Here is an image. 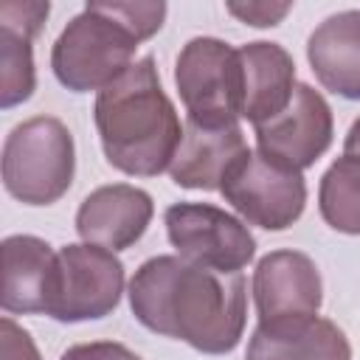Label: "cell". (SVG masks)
I'll use <instances>...</instances> for the list:
<instances>
[{"mask_svg":"<svg viewBox=\"0 0 360 360\" xmlns=\"http://www.w3.org/2000/svg\"><path fill=\"white\" fill-rule=\"evenodd\" d=\"M127 295L141 326L202 354H228L245 335L248 281L242 273H217L177 253L152 256L129 278Z\"/></svg>","mask_w":360,"mask_h":360,"instance_id":"1","label":"cell"},{"mask_svg":"<svg viewBox=\"0 0 360 360\" xmlns=\"http://www.w3.org/2000/svg\"><path fill=\"white\" fill-rule=\"evenodd\" d=\"M93 121L107 163L129 177L169 172L183 138L174 101L166 96L152 56L135 59L96 93Z\"/></svg>","mask_w":360,"mask_h":360,"instance_id":"2","label":"cell"},{"mask_svg":"<svg viewBox=\"0 0 360 360\" xmlns=\"http://www.w3.org/2000/svg\"><path fill=\"white\" fill-rule=\"evenodd\" d=\"M138 45L141 39L112 17L101 0H93L56 37L51 70L70 93H98L135 62Z\"/></svg>","mask_w":360,"mask_h":360,"instance_id":"3","label":"cell"},{"mask_svg":"<svg viewBox=\"0 0 360 360\" xmlns=\"http://www.w3.org/2000/svg\"><path fill=\"white\" fill-rule=\"evenodd\" d=\"M3 186L22 205H53L76 174V143L53 115H34L17 124L3 141Z\"/></svg>","mask_w":360,"mask_h":360,"instance_id":"4","label":"cell"},{"mask_svg":"<svg viewBox=\"0 0 360 360\" xmlns=\"http://www.w3.org/2000/svg\"><path fill=\"white\" fill-rule=\"evenodd\" d=\"M174 84L188 121L202 127L239 124L245 101L239 48L219 37L188 39L174 62Z\"/></svg>","mask_w":360,"mask_h":360,"instance_id":"5","label":"cell"},{"mask_svg":"<svg viewBox=\"0 0 360 360\" xmlns=\"http://www.w3.org/2000/svg\"><path fill=\"white\" fill-rule=\"evenodd\" d=\"M219 194L248 225L287 231L307 208L304 172L290 169L259 149H248L225 174Z\"/></svg>","mask_w":360,"mask_h":360,"instance_id":"6","label":"cell"},{"mask_svg":"<svg viewBox=\"0 0 360 360\" xmlns=\"http://www.w3.org/2000/svg\"><path fill=\"white\" fill-rule=\"evenodd\" d=\"M163 225L169 245L191 264L217 273H242L256 256L248 222L211 202H174L166 208Z\"/></svg>","mask_w":360,"mask_h":360,"instance_id":"7","label":"cell"},{"mask_svg":"<svg viewBox=\"0 0 360 360\" xmlns=\"http://www.w3.org/2000/svg\"><path fill=\"white\" fill-rule=\"evenodd\" d=\"M124 262L98 245L70 242L59 248V278L51 318L59 323H84L107 318L124 295Z\"/></svg>","mask_w":360,"mask_h":360,"instance_id":"8","label":"cell"},{"mask_svg":"<svg viewBox=\"0 0 360 360\" xmlns=\"http://www.w3.org/2000/svg\"><path fill=\"white\" fill-rule=\"evenodd\" d=\"M256 149L267 158L290 166L309 169L323 158L335 138V115L329 101L307 82H298L290 104L270 121L253 127Z\"/></svg>","mask_w":360,"mask_h":360,"instance_id":"9","label":"cell"},{"mask_svg":"<svg viewBox=\"0 0 360 360\" xmlns=\"http://www.w3.org/2000/svg\"><path fill=\"white\" fill-rule=\"evenodd\" d=\"M253 304L259 321L290 315H318L323 304V281L318 264L301 250H270L253 270Z\"/></svg>","mask_w":360,"mask_h":360,"instance_id":"10","label":"cell"},{"mask_svg":"<svg viewBox=\"0 0 360 360\" xmlns=\"http://www.w3.org/2000/svg\"><path fill=\"white\" fill-rule=\"evenodd\" d=\"M3 253V287L0 307L6 315H48L56 278L59 250L31 233H11L0 245Z\"/></svg>","mask_w":360,"mask_h":360,"instance_id":"11","label":"cell"},{"mask_svg":"<svg viewBox=\"0 0 360 360\" xmlns=\"http://www.w3.org/2000/svg\"><path fill=\"white\" fill-rule=\"evenodd\" d=\"M155 214L152 194L132 183H110L90 191L76 211V233L87 245L112 253L132 248Z\"/></svg>","mask_w":360,"mask_h":360,"instance_id":"12","label":"cell"},{"mask_svg":"<svg viewBox=\"0 0 360 360\" xmlns=\"http://www.w3.org/2000/svg\"><path fill=\"white\" fill-rule=\"evenodd\" d=\"M245 360H352L346 332L321 315L259 321L248 338Z\"/></svg>","mask_w":360,"mask_h":360,"instance_id":"13","label":"cell"},{"mask_svg":"<svg viewBox=\"0 0 360 360\" xmlns=\"http://www.w3.org/2000/svg\"><path fill=\"white\" fill-rule=\"evenodd\" d=\"M245 132L239 124L231 127H202L197 121L183 124V138L169 166V177L180 188L219 191L231 166L248 152Z\"/></svg>","mask_w":360,"mask_h":360,"instance_id":"14","label":"cell"},{"mask_svg":"<svg viewBox=\"0 0 360 360\" xmlns=\"http://www.w3.org/2000/svg\"><path fill=\"white\" fill-rule=\"evenodd\" d=\"M307 62L329 93L360 101V11L329 14L307 39Z\"/></svg>","mask_w":360,"mask_h":360,"instance_id":"15","label":"cell"},{"mask_svg":"<svg viewBox=\"0 0 360 360\" xmlns=\"http://www.w3.org/2000/svg\"><path fill=\"white\" fill-rule=\"evenodd\" d=\"M242 76H245V101L242 118L253 127L276 118L292 98L295 90V62L290 51L278 42L256 39L239 48Z\"/></svg>","mask_w":360,"mask_h":360,"instance_id":"16","label":"cell"},{"mask_svg":"<svg viewBox=\"0 0 360 360\" xmlns=\"http://www.w3.org/2000/svg\"><path fill=\"white\" fill-rule=\"evenodd\" d=\"M318 211L332 231L360 236V158L332 160L318 186Z\"/></svg>","mask_w":360,"mask_h":360,"instance_id":"17","label":"cell"},{"mask_svg":"<svg viewBox=\"0 0 360 360\" xmlns=\"http://www.w3.org/2000/svg\"><path fill=\"white\" fill-rule=\"evenodd\" d=\"M31 37L0 28V107L11 110L34 96L37 70Z\"/></svg>","mask_w":360,"mask_h":360,"instance_id":"18","label":"cell"},{"mask_svg":"<svg viewBox=\"0 0 360 360\" xmlns=\"http://www.w3.org/2000/svg\"><path fill=\"white\" fill-rule=\"evenodd\" d=\"M101 6L112 17H118L141 42L152 39L163 28L166 11H169V6L160 3V0H152V3H141V0H101Z\"/></svg>","mask_w":360,"mask_h":360,"instance_id":"19","label":"cell"},{"mask_svg":"<svg viewBox=\"0 0 360 360\" xmlns=\"http://www.w3.org/2000/svg\"><path fill=\"white\" fill-rule=\"evenodd\" d=\"M51 14V3L45 0H6L0 3V28H11L25 37H37Z\"/></svg>","mask_w":360,"mask_h":360,"instance_id":"20","label":"cell"},{"mask_svg":"<svg viewBox=\"0 0 360 360\" xmlns=\"http://www.w3.org/2000/svg\"><path fill=\"white\" fill-rule=\"evenodd\" d=\"M225 11L231 17H236L239 22H245V25L273 28V25H278L292 11V3H262V0H250V3H228Z\"/></svg>","mask_w":360,"mask_h":360,"instance_id":"21","label":"cell"},{"mask_svg":"<svg viewBox=\"0 0 360 360\" xmlns=\"http://www.w3.org/2000/svg\"><path fill=\"white\" fill-rule=\"evenodd\" d=\"M0 360H42L34 338L11 315L0 321Z\"/></svg>","mask_w":360,"mask_h":360,"instance_id":"22","label":"cell"},{"mask_svg":"<svg viewBox=\"0 0 360 360\" xmlns=\"http://www.w3.org/2000/svg\"><path fill=\"white\" fill-rule=\"evenodd\" d=\"M59 360H143V357L118 340H90V343L68 346Z\"/></svg>","mask_w":360,"mask_h":360,"instance_id":"23","label":"cell"},{"mask_svg":"<svg viewBox=\"0 0 360 360\" xmlns=\"http://www.w3.org/2000/svg\"><path fill=\"white\" fill-rule=\"evenodd\" d=\"M343 155L360 158V115L352 121V127H349V132H346V138H343Z\"/></svg>","mask_w":360,"mask_h":360,"instance_id":"24","label":"cell"}]
</instances>
